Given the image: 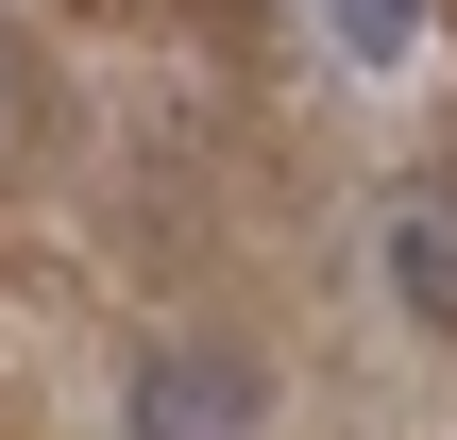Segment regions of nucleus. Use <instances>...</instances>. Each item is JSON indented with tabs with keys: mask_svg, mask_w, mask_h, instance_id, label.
<instances>
[{
	"mask_svg": "<svg viewBox=\"0 0 457 440\" xmlns=\"http://www.w3.org/2000/svg\"><path fill=\"white\" fill-rule=\"evenodd\" d=\"M136 440H254V373H237V356H204V339L136 356Z\"/></svg>",
	"mask_w": 457,
	"mask_h": 440,
	"instance_id": "1",
	"label": "nucleus"
},
{
	"mask_svg": "<svg viewBox=\"0 0 457 440\" xmlns=\"http://www.w3.org/2000/svg\"><path fill=\"white\" fill-rule=\"evenodd\" d=\"M390 288L457 339V187H390Z\"/></svg>",
	"mask_w": 457,
	"mask_h": 440,
	"instance_id": "2",
	"label": "nucleus"
},
{
	"mask_svg": "<svg viewBox=\"0 0 457 440\" xmlns=\"http://www.w3.org/2000/svg\"><path fill=\"white\" fill-rule=\"evenodd\" d=\"M322 34H339L356 68H407V51H424V0H322Z\"/></svg>",
	"mask_w": 457,
	"mask_h": 440,
	"instance_id": "3",
	"label": "nucleus"
}]
</instances>
